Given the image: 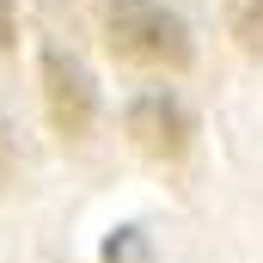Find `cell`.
I'll return each mask as SVG.
<instances>
[{"label":"cell","instance_id":"6","mask_svg":"<svg viewBox=\"0 0 263 263\" xmlns=\"http://www.w3.org/2000/svg\"><path fill=\"white\" fill-rule=\"evenodd\" d=\"M12 37H18V6L0 0V49H12Z\"/></svg>","mask_w":263,"mask_h":263},{"label":"cell","instance_id":"3","mask_svg":"<svg viewBox=\"0 0 263 263\" xmlns=\"http://www.w3.org/2000/svg\"><path fill=\"white\" fill-rule=\"evenodd\" d=\"M129 141L147 153V159H184L190 153V117L165 98V92H153V98H135L129 104Z\"/></svg>","mask_w":263,"mask_h":263},{"label":"cell","instance_id":"2","mask_svg":"<svg viewBox=\"0 0 263 263\" xmlns=\"http://www.w3.org/2000/svg\"><path fill=\"white\" fill-rule=\"evenodd\" d=\"M43 110H49V129L62 141H86L92 117H98L92 80L80 73V62H67L62 49H43Z\"/></svg>","mask_w":263,"mask_h":263},{"label":"cell","instance_id":"1","mask_svg":"<svg viewBox=\"0 0 263 263\" xmlns=\"http://www.w3.org/2000/svg\"><path fill=\"white\" fill-rule=\"evenodd\" d=\"M104 43L110 55L147 73H184L190 67V31L159 0H110L104 6Z\"/></svg>","mask_w":263,"mask_h":263},{"label":"cell","instance_id":"5","mask_svg":"<svg viewBox=\"0 0 263 263\" xmlns=\"http://www.w3.org/2000/svg\"><path fill=\"white\" fill-rule=\"evenodd\" d=\"M12 165H18V153H12V129L0 123V190L12 184Z\"/></svg>","mask_w":263,"mask_h":263},{"label":"cell","instance_id":"4","mask_svg":"<svg viewBox=\"0 0 263 263\" xmlns=\"http://www.w3.org/2000/svg\"><path fill=\"white\" fill-rule=\"evenodd\" d=\"M227 31L245 55H263V0H227Z\"/></svg>","mask_w":263,"mask_h":263}]
</instances>
